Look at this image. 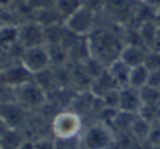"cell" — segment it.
Segmentation results:
<instances>
[{
    "label": "cell",
    "instance_id": "6da1fadb",
    "mask_svg": "<svg viewBox=\"0 0 160 149\" xmlns=\"http://www.w3.org/2000/svg\"><path fill=\"white\" fill-rule=\"evenodd\" d=\"M91 57L103 63L106 67L120 57L121 49L126 42L121 40L117 31H114L111 27H96L88 37Z\"/></svg>",
    "mask_w": 160,
    "mask_h": 149
},
{
    "label": "cell",
    "instance_id": "7a4b0ae2",
    "mask_svg": "<svg viewBox=\"0 0 160 149\" xmlns=\"http://www.w3.org/2000/svg\"><path fill=\"white\" fill-rule=\"evenodd\" d=\"M117 136L108 124L102 121L87 122L81 134L82 149H112Z\"/></svg>",
    "mask_w": 160,
    "mask_h": 149
},
{
    "label": "cell",
    "instance_id": "3957f363",
    "mask_svg": "<svg viewBox=\"0 0 160 149\" xmlns=\"http://www.w3.org/2000/svg\"><path fill=\"white\" fill-rule=\"evenodd\" d=\"M85 127V121L81 115L72 109H63L52 118L51 131L56 139H72L79 137Z\"/></svg>",
    "mask_w": 160,
    "mask_h": 149
},
{
    "label": "cell",
    "instance_id": "277c9868",
    "mask_svg": "<svg viewBox=\"0 0 160 149\" xmlns=\"http://www.w3.org/2000/svg\"><path fill=\"white\" fill-rule=\"evenodd\" d=\"M15 97H17V103L28 112H39L48 103L49 99L47 90L36 79L15 88Z\"/></svg>",
    "mask_w": 160,
    "mask_h": 149
},
{
    "label": "cell",
    "instance_id": "5b68a950",
    "mask_svg": "<svg viewBox=\"0 0 160 149\" xmlns=\"http://www.w3.org/2000/svg\"><path fill=\"white\" fill-rule=\"evenodd\" d=\"M64 26L75 35L81 37H88L93 33V30L98 27V12L87 6H81L66 18Z\"/></svg>",
    "mask_w": 160,
    "mask_h": 149
},
{
    "label": "cell",
    "instance_id": "8992f818",
    "mask_svg": "<svg viewBox=\"0 0 160 149\" xmlns=\"http://www.w3.org/2000/svg\"><path fill=\"white\" fill-rule=\"evenodd\" d=\"M21 63L26 66L28 72H32L33 75H39L42 72L48 70L49 67H52V60L49 54L48 45H42V46H35V48H28L22 54Z\"/></svg>",
    "mask_w": 160,
    "mask_h": 149
},
{
    "label": "cell",
    "instance_id": "52a82bcc",
    "mask_svg": "<svg viewBox=\"0 0 160 149\" xmlns=\"http://www.w3.org/2000/svg\"><path fill=\"white\" fill-rule=\"evenodd\" d=\"M18 43L24 49L47 45V31L45 27L35 20L22 22L20 26V37Z\"/></svg>",
    "mask_w": 160,
    "mask_h": 149
},
{
    "label": "cell",
    "instance_id": "ba28073f",
    "mask_svg": "<svg viewBox=\"0 0 160 149\" xmlns=\"http://www.w3.org/2000/svg\"><path fill=\"white\" fill-rule=\"evenodd\" d=\"M30 112L18 105L17 101L12 103H2V125H6L9 128H18L26 130Z\"/></svg>",
    "mask_w": 160,
    "mask_h": 149
},
{
    "label": "cell",
    "instance_id": "9c48e42d",
    "mask_svg": "<svg viewBox=\"0 0 160 149\" xmlns=\"http://www.w3.org/2000/svg\"><path fill=\"white\" fill-rule=\"evenodd\" d=\"M33 79H35V75L28 72L22 63H15L2 69V85L18 88Z\"/></svg>",
    "mask_w": 160,
    "mask_h": 149
},
{
    "label": "cell",
    "instance_id": "30bf717a",
    "mask_svg": "<svg viewBox=\"0 0 160 149\" xmlns=\"http://www.w3.org/2000/svg\"><path fill=\"white\" fill-rule=\"evenodd\" d=\"M142 95L141 90L133 88L130 85L121 86L118 91V109L124 112H132V114H139L142 109Z\"/></svg>",
    "mask_w": 160,
    "mask_h": 149
},
{
    "label": "cell",
    "instance_id": "8fae6325",
    "mask_svg": "<svg viewBox=\"0 0 160 149\" xmlns=\"http://www.w3.org/2000/svg\"><path fill=\"white\" fill-rule=\"evenodd\" d=\"M120 86L118 84L114 81V78L111 76V73L108 72V67H106V70L102 72L99 76L91 81V85H90V92L94 95V97H98V99H103L105 95H108L109 92L115 91V90H118Z\"/></svg>",
    "mask_w": 160,
    "mask_h": 149
},
{
    "label": "cell",
    "instance_id": "7c38bea8",
    "mask_svg": "<svg viewBox=\"0 0 160 149\" xmlns=\"http://www.w3.org/2000/svg\"><path fill=\"white\" fill-rule=\"evenodd\" d=\"M147 54H148V49L139 43H126L121 49L120 58L129 67H136L141 64H145Z\"/></svg>",
    "mask_w": 160,
    "mask_h": 149
},
{
    "label": "cell",
    "instance_id": "4fadbf2b",
    "mask_svg": "<svg viewBox=\"0 0 160 149\" xmlns=\"http://www.w3.org/2000/svg\"><path fill=\"white\" fill-rule=\"evenodd\" d=\"M33 20L38 21L39 24H42L45 29L47 27H52V26H60L64 24L66 18L63 16V14L58 11V7L54 5L51 7H45L41 11H36L33 14Z\"/></svg>",
    "mask_w": 160,
    "mask_h": 149
},
{
    "label": "cell",
    "instance_id": "5bb4252c",
    "mask_svg": "<svg viewBox=\"0 0 160 149\" xmlns=\"http://www.w3.org/2000/svg\"><path fill=\"white\" fill-rule=\"evenodd\" d=\"M27 139L26 133L18 128H9L2 125L0 134V149H18L20 145Z\"/></svg>",
    "mask_w": 160,
    "mask_h": 149
},
{
    "label": "cell",
    "instance_id": "9a60e30c",
    "mask_svg": "<svg viewBox=\"0 0 160 149\" xmlns=\"http://www.w3.org/2000/svg\"><path fill=\"white\" fill-rule=\"evenodd\" d=\"M130 70H132V67H129L120 57L117 58V60H114V61L108 66V72L111 73V76L114 78V81L118 84L120 88L129 85Z\"/></svg>",
    "mask_w": 160,
    "mask_h": 149
},
{
    "label": "cell",
    "instance_id": "2e32d148",
    "mask_svg": "<svg viewBox=\"0 0 160 149\" xmlns=\"http://www.w3.org/2000/svg\"><path fill=\"white\" fill-rule=\"evenodd\" d=\"M153 128H154L153 122H150L148 119L142 118V116L138 114L132 128H130V134H132L135 139L145 142V140H150V136L153 133Z\"/></svg>",
    "mask_w": 160,
    "mask_h": 149
},
{
    "label": "cell",
    "instance_id": "e0dca14e",
    "mask_svg": "<svg viewBox=\"0 0 160 149\" xmlns=\"http://www.w3.org/2000/svg\"><path fill=\"white\" fill-rule=\"evenodd\" d=\"M148 79H150V69L145 64H141V66L132 67L129 85L133 86V88H138V90H142L148 85Z\"/></svg>",
    "mask_w": 160,
    "mask_h": 149
},
{
    "label": "cell",
    "instance_id": "ac0fdd59",
    "mask_svg": "<svg viewBox=\"0 0 160 149\" xmlns=\"http://www.w3.org/2000/svg\"><path fill=\"white\" fill-rule=\"evenodd\" d=\"M18 37H20V26H17V24H2V27H0L2 48H9L15 43H18Z\"/></svg>",
    "mask_w": 160,
    "mask_h": 149
},
{
    "label": "cell",
    "instance_id": "d6986e66",
    "mask_svg": "<svg viewBox=\"0 0 160 149\" xmlns=\"http://www.w3.org/2000/svg\"><path fill=\"white\" fill-rule=\"evenodd\" d=\"M56 6L63 14V16L68 18V16H70L75 11H78L84 5H82V0H56Z\"/></svg>",
    "mask_w": 160,
    "mask_h": 149
},
{
    "label": "cell",
    "instance_id": "ffe728a7",
    "mask_svg": "<svg viewBox=\"0 0 160 149\" xmlns=\"http://www.w3.org/2000/svg\"><path fill=\"white\" fill-rule=\"evenodd\" d=\"M57 149H82L81 145V136L72 137V139H56Z\"/></svg>",
    "mask_w": 160,
    "mask_h": 149
},
{
    "label": "cell",
    "instance_id": "44dd1931",
    "mask_svg": "<svg viewBox=\"0 0 160 149\" xmlns=\"http://www.w3.org/2000/svg\"><path fill=\"white\" fill-rule=\"evenodd\" d=\"M145 66L150 70L160 69V51L159 49H148L145 58Z\"/></svg>",
    "mask_w": 160,
    "mask_h": 149
},
{
    "label": "cell",
    "instance_id": "7402d4cb",
    "mask_svg": "<svg viewBox=\"0 0 160 149\" xmlns=\"http://www.w3.org/2000/svg\"><path fill=\"white\" fill-rule=\"evenodd\" d=\"M35 149H57V142L54 136H43L35 140Z\"/></svg>",
    "mask_w": 160,
    "mask_h": 149
},
{
    "label": "cell",
    "instance_id": "603a6c76",
    "mask_svg": "<svg viewBox=\"0 0 160 149\" xmlns=\"http://www.w3.org/2000/svg\"><path fill=\"white\" fill-rule=\"evenodd\" d=\"M24 2H26V5L33 11V14H35L36 11H41V9L51 7L56 5V0H24Z\"/></svg>",
    "mask_w": 160,
    "mask_h": 149
},
{
    "label": "cell",
    "instance_id": "cb8c5ba5",
    "mask_svg": "<svg viewBox=\"0 0 160 149\" xmlns=\"http://www.w3.org/2000/svg\"><path fill=\"white\" fill-rule=\"evenodd\" d=\"M148 86H153V88H159L160 90V69H157V70H150Z\"/></svg>",
    "mask_w": 160,
    "mask_h": 149
},
{
    "label": "cell",
    "instance_id": "d4e9b609",
    "mask_svg": "<svg viewBox=\"0 0 160 149\" xmlns=\"http://www.w3.org/2000/svg\"><path fill=\"white\" fill-rule=\"evenodd\" d=\"M18 149H35V139H30L27 137L24 142L20 145V148Z\"/></svg>",
    "mask_w": 160,
    "mask_h": 149
},
{
    "label": "cell",
    "instance_id": "484cf974",
    "mask_svg": "<svg viewBox=\"0 0 160 149\" xmlns=\"http://www.w3.org/2000/svg\"><path fill=\"white\" fill-rule=\"evenodd\" d=\"M0 2H2V9H9L14 6L17 0H0Z\"/></svg>",
    "mask_w": 160,
    "mask_h": 149
},
{
    "label": "cell",
    "instance_id": "4316f807",
    "mask_svg": "<svg viewBox=\"0 0 160 149\" xmlns=\"http://www.w3.org/2000/svg\"><path fill=\"white\" fill-rule=\"evenodd\" d=\"M153 21H154V24H156V26H157V27L160 29V9H157V11H156Z\"/></svg>",
    "mask_w": 160,
    "mask_h": 149
},
{
    "label": "cell",
    "instance_id": "83f0119b",
    "mask_svg": "<svg viewBox=\"0 0 160 149\" xmlns=\"http://www.w3.org/2000/svg\"><path fill=\"white\" fill-rule=\"evenodd\" d=\"M150 149H160V145H153Z\"/></svg>",
    "mask_w": 160,
    "mask_h": 149
}]
</instances>
